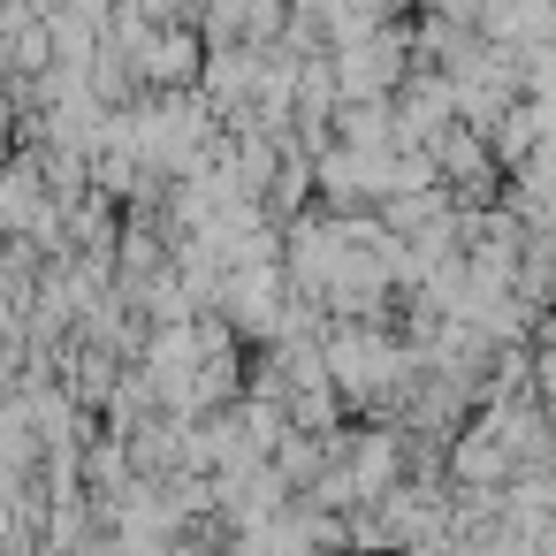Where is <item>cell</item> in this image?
I'll list each match as a JSON object with an SVG mask.
<instances>
[{
	"mask_svg": "<svg viewBox=\"0 0 556 556\" xmlns=\"http://www.w3.org/2000/svg\"><path fill=\"white\" fill-rule=\"evenodd\" d=\"M206 31L199 24H161L153 39H146V54H138V77H146V92H199V77H206Z\"/></svg>",
	"mask_w": 556,
	"mask_h": 556,
	"instance_id": "obj_2",
	"label": "cell"
},
{
	"mask_svg": "<svg viewBox=\"0 0 556 556\" xmlns=\"http://www.w3.org/2000/svg\"><path fill=\"white\" fill-rule=\"evenodd\" d=\"M412 31L404 24H389L381 39H366V47H343L336 54V85H343V100H396L404 85H412Z\"/></svg>",
	"mask_w": 556,
	"mask_h": 556,
	"instance_id": "obj_1",
	"label": "cell"
},
{
	"mask_svg": "<svg viewBox=\"0 0 556 556\" xmlns=\"http://www.w3.org/2000/svg\"><path fill=\"white\" fill-rule=\"evenodd\" d=\"M336 146L343 153H396V100H343Z\"/></svg>",
	"mask_w": 556,
	"mask_h": 556,
	"instance_id": "obj_4",
	"label": "cell"
},
{
	"mask_svg": "<svg viewBox=\"0 0 556 556\" xmlns=\"http://www.w3.org/2000/svg\"><path fill=\"white\" fill-rule=\"evenodd\" d=\"M533 237H556V146H541L518 176H510V199H503Z\"/></svg>",
	"mask_w": 556,
	"mask_h": 556,
	"instance_id": "obj_3",
	"label": "cell"
}]
</instances>
